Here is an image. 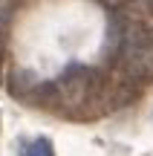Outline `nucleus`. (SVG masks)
I'll return each mask as SVG.
<instances>
[{
    "mask_svg": "<svg viewBox=\"0 0 153 156\" xmlns=\"http://www.w3.org/2000/svg\"><path fill=\"white\" fill-rule=\"evenodd\" d=\"M20 156H55V147L49 139H32L20 147Z\"/></svg>",
    "mask_w": 153,
    "mask_h": 156,
    "instance_id": "f03ea898",
    "label": "nucleus"
},
{
    "mask_svg": "<svg viewBox=\"0 0 153 156\" xmlns=\"http://www.w3.org/2000/svg\"><path fill=\"white\" fill-rule=\"evenodd\" d=\"M101 3H107L110 9H139V12H148L153 15V0H101Z\"/></svg>",
    "mask_w": 153,
    "mask_h": 156,
    "instance_id": "7ed1b4c3",
    "label": "nucleus"
},
{
    "mask_svg": "<svg viewBox=\"0 0 153 156\" xmlns=\"http://www.w3.org/2000/svg\"><path fill=\"white\" fill-rule=\"evenodd\" d=\"M119 61L133 78H153V26L142 20H121L119 26Z\"/></svg>",
    "mask_w": 153,
    "mask_h": 156,
    "instance_id": "f257e3e1",
    "label": "nucleus"
},
{
    "mask_svg": "<svg viewBox=\"0 0 153 156\" xmlns=\"http://www.w3.org/2000/svg\"><path fill=\"white\" fill-rule=\"evenodd\" d=\"M6 23H9V6H0V55H3V38H6Z\"/></svg>",
    "mask_w": 153,
    "mask_h": 156,
    "instance_id": "20e7f679",
    "label": "nucleus"
}]
</instances>
